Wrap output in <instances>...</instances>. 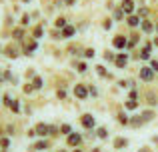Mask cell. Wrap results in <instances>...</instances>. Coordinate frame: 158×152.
I'll return each instance as SVG.
<instances>
[{"mask_svg":"<svg viewBox=\"0 0 158 152\" xmlns=\"http://www.w3.org/2000/svg\"><path fill=\"white\" fill-rule=\"evenodd\" d=\"M82 122H84V126H94L92 116H84V118H82Z\"/></svg>","mask_w":158,"mask_h":152,"instance_id":"cell-1","label":"cell"},{"mask_svg":"<svg viewBox=\"0 0 158 152\" xmlns=\"http://www.w3.org/2000/svg\"><path fill=\"white\" fill-rule=\"evenodd\" d=\"M78 142H80V136H78V134H72V136H70V144H78Z\"/></svg>","mask_w":158,"mask_h":152,"instance_id":"cell-2","label":"cell"},{"mask_svg":"<svg viewBox=\"0 0 158 152\" xmlns=\"http://www.w3.org/2000/svg\"><path fill=\"white\" fill-rule=\"evenodd\" d=\"M142 72H144V74H142V76H144V78H146V80H150V78H152V74H150V70H142Z\"/></svg>","mask_w":158,"mask_h":152,"instance_id":"cell-3","label":"cell"},{"mask_svg":"<svg viewBox=\"0 0 158 152\" xmlns=\"http://www.w3.org/2000/svg\"><path fill=\"white\" fill-rule=\"evenodd\" d=\"M76 94H78V96H86V92H84V90H82V86H78V90H76Z\"/></svg>","mask_w":158,"mask_h":152,"instance_id":"cell-4","label":"cell"},{"mask_svg":"<svg viewBox=\"0 0 158 152\" xmlns=\"http://www.w3.org/2000/svg\"><path fill=\"white\" fill-rule=\"evenodd\" d=\"M98 136L104 138V136H106V130H104V128H100V130H98Z\"/></svg>","mask_w":158,"mask_h":152,"instance_id":"cell-5","label":"cell"}]
</instances>
